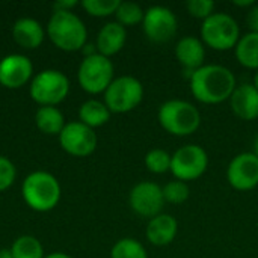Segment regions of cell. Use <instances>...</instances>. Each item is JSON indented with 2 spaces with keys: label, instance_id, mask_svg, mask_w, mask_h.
<instances>
[{
  "label": "cell",
  "instance_id": "cell-32",
  "mask_svg": "<svg viewBox=\"0 0 258 258\" xmlns=\"http://www.w3.org/2000/svg\"><path fill=\"white\" fill-rule=\"evenodd\" d=\"M74 6H77L76 0H60V2H56L53 5L54 11H71Z\"/></svg>",
  "mask_w": 258,
  "mask_h": 258
},
{
  "label": "cell",
  "instance_id": "cell-28",
  "mask_svg": "<svg viewBox=\"0 0 258 258\" xmlns=\"http://www.w3.org/2000/svg\"><path fill=\"white\" fill-rule=\"evenodd\" d=\"M119 0H83V9L92 17H109L116 12Z\"/></svg>",
  "mask_w": 258,
  "mask_h": 258
},
{
  "label": "cell",
  "instance_id": "cell-29",
  "mask_svg": "<svg viewBox=\"0 0 258 258\" xmlns=\"http://www.w3.org/2000/svg\"><path fill=\"white\" fill-rule=\"evenodd\" d=\"M215 2L213 0H189L186 3V9L187 12L194 17V18H200V20H207L212 14H215Z\"/></svg>",
  "mask_w": 258,
  "mask_h": 258
},
{
  "label": "cell",
  "instance_id": "cell-34",
  "mask_svg": "<svg viewBox=\"0 0 258 258\" xmlns=\"http://www.w3.org/2000/svg\"><path fill=\"white\" fill-rule=\"evenodd\" d=\"M44 258H73L70 257L68 254H63V252H51V254H48L47 257Z\"/></svg>",
  "mask_w": 258,
  "mask_h": 258
},
{
  "label": "cell",
  "instance_id": "cell-15",
  "mask_svg": "<svg viewBox=\"0 0 258 258\" xmlns=\"http://www.w3.org/2000/svg\"><path fill=\"white\" fill-rule=\"evenodd\" d=\"M175 57L183 68V76L190 80L194 73L204 65L206 47L197 36H183L175 44Z\"/></svg>",
  "mask_w": 258,
  "mask_h": 258
},
{
  "label": "cell",
  "instance_id": "cell-17",
  "mask_svg": "<svg viewBox=\"0 0 258 258\" xmlns=\"http://www.w3.org/2000/svg\"><path fill=\"white\" fill-rule=\"evenodd\" d=\"M177 233V219L168 213H160L150 219L145 230V237L153 246H168L175 240Z\"/></svg>",
  "mask_w": 258,
  "mask_h": 258
},
{
  "label": "cell",
  "instance_id": "cell-36",
  "mask_svg": "<svg viewBox=\"0 0 258 258\" xmlns=\"http://www.w3.org/2000/svg\"><path fill=\"white\" fill-rule=\"evenodd\" d=\"M252 153L258 157V136L255 138V141H254V151H252Z\"/></svg>",
  "mask_w": 258,
  "mask_h": 258
},
{
  "label": "cell",
  "instance_id": "cell-14",
  "mask_svg": "<svg viewBox=\"0 0 258 258\" xmlns=\"http://www.w3.org/2000/svg\"><path fill=\"white\" fill-rule=\"evenodd\" d=\"M33 73V65L27 56L8 54L0 60V85L8 89H18L26 85Z\"/></svg>",
  "mask_w": 258,
  "mask_h": 258
},
{
  "label": "cell",
  "instance_id": "cell-1",
  "mask_svg": "<svg viewBox=\"0 0 258 258\" xmlns=\"http://www.w3.org/2000/svg\"><path fill=\"white\" fill-rule=\"evenodd\" d=\"M189 85L194 98L203 104H221L230 100L237 88L233 71L218 63L198 68L190 77Z\"/></svg>",
  "mask_w": 258,
  "mask_h": 258
},
{
  "label": "cell",
  "instance_id": "cell-24",
  "mask_svg": "<svg viewBox=\"0 0 258 258\" xmlns=\"http://www.w3.org/2000/svg\"><path fill=\"white\" fill-rule=\"evenodd\" d=\"M110 258H148V254L141 242L132 237H124L112 246Z\"/></svg>",
  "mask_w": 258,
  "mask_h": 258
},
{
  "label": "cell",
  "instance_id": "cell-12",
  "mask_svg": "<svg viewBox=\"0 0 258 258\" xmlns=\"http://www.w3.org/2000/svg\"><path fill=\"white\" fill-rule=\"evenodd\" d=\"M132 210L142 218H154L162 213L165 206L163 190L157 183L141 181L133 186L128 195Z\"/></svg>",
  "mask_w": 258,
  "mask_h": 258
},
{
  "label": "cell",
  "instance_id": "cell-13",
  "mask_svg": "<svg viewBox=\"0 0 258 258\" xmlns=\"http://www.w3.org/2000/svg\"><path fill=\"white\" fill-rule=\"evenodd\" d=\"M228 184L239 190L248 192L258 186V157L251 151L240 153L231 159L227 168Z\"/></svg>",
  "mask_w": 258,
  "mask_h": 258
},
{
  "label": "cell",
  "instance_id": "cell-25",
  "mask_svg": "<svg viewBox=\"0 0 258 258\" xmlns=\"http://www.w3.org/2000/svg\"><path fill=\"white\" fill-rule=\"evenodd\" d=\"M171 162H172V154H169L166 150H162V148L150 150L144 159L145 168L150 172L159 174V175L171 172Z\"/></svg>",
  "mask_w": 258,
  "mask_h": 258
},
{
  "label": "cell",
  "instance_id": "cell-22",
  "mask_svg": "<svg viewBox=\"0 0 258 258\" xmlns=\"http://www.w3.org/2000/svg\"><path fill=\"white\" fill-rule=\"evenodd\" d=\"M36 127L45 135H60L65 127V119L62 112L54 106H42L35 113Z\"/></svg>",
  "mask_w": 258,
  "mask_h": 258
},
{
  "label": "cell",
  "instance_id": "cell-20",
  "mask_svg": "<svg viewBox=\"0 0 258 258\" xmlns=\"http://www.w3.org/2000/svg\"><path fill=\"white\" fill-rule=\"evenodd\" d=\"M234 51L236 59L242 67L258 71V33L248 32L242 35Z\"/></svg>",
  "mask_w": 258,
  "mask_h": 258
},
{
  "label": "cell",
  "instance_id": "cell-27",
  "mask_svg": "<svg viewBox=\"0 0 258 258\" xmlns=\"http://www.w3.org/2000/svg\"><path fill=\"white\" fill-rule=\"evenodd\" d=\"M162 190H163L165 203H169L174 206H180V204L186 203L189 198V194H190L187 183L180 181V180H174V181L166 183L162 187Z\"/></svg>",
  "mask_w": 258,
  "mask_h": 258
},
{
  "label": "cell",
  "instance_id": "cell-16",
  "mask_svg": "<svg viewBox=\"0 0 258 258\" xmlns=\"http://www.w3.org/2000/svg\"><path fill=\"white\" fill-rule=\"evenodd\" d=\"M228 101L237 118L243 121H254L258 118V89L252 83L237 85Z\"/></svg>",
  "mask_w": 258,
  "mask_h": 258
},
{
  "label": "cell",
  "instance_id": "cell-7",
  "mask_svg": "<svg viewBox=\"0 0 258 258\" xmlns=\"http://www.w3.org/2000/svg\"><path fill=\"white\" fill-rule=\"evenodd\" d=\"M70 92L68 77L57 70H44L38 73L32 82L29 94L35 103L42 106H54L62 103Z\"/></svg>",
  "mask_w": 258,
  "mask_h": 258
},
{
  "label": "cell",
  "instance_id": "cell-2",
  "mask_svg": "<svg viewBox=\"0 0 258 258\" xmlns=\"http://www.w3.org/2000/svg\"><path fill=\"white\" fill-rule=\"evenodd\" d=\"M157 119L162 128L178 138L194 135L201 125V113L198 107L186 100H168L157 112Z\"/></svg>",
  "mask_w": 258,
  "mask_h": 258
},
{
  "label": "cell",
  "instance_id": "cell-26",
  "mask_svg": "<svg viewBox=\"0 0 258 258\" xmlns=\"http://www.w3.org/2000/svg\"><path fill=\"white\" fill-rule=\"evenodd\" d=\"M144 14L145 11L135 2H121L115 17L116 23H119L124 27H132L144 21Z\"/></svg>",
  "mask_w": 258,
  "mask_h": 258
},
{
  "label": "cell",
  "instance_id": "cell-5",
  "mask_svg": "<svg viewBox=\"0 0 258 258\" xmlns=\"http://www.w3.org/2000/svg\"><path fill=\"white\" fill-rule=\"evenodd\" d=\"M240 36L239 23L225 12H215L201 24V41L216 51L234 48Z\"/></svg>",
  "mask_w": 258,
  "mask_h": 258
},
{
  "label": "cell",
  "instance_id": "cell-23",
  "mask_svg": "<svg viewBox=\"0 0 258 258\" xmlns=\"http://www.w3.org/2000/svg\"><path fill=\"white\" fill-rule=\"evenodd\" d=\"M14 258H44L41 242L33 236H20L11 246Z\"/></svg>",
  "mask_w": 258,
  "mask_h": 258
},
{
  "label": "cell",
  "instance_id": "cell-9",
  "mask_svg": "<svg viewBox=\"0 0 258 258\" xmlns=\"http://www.w3.org/2000/svg\"><path fill=\"white\" fill-rule=\"evenodd\" d=\"M209 168L207 151L195 144H187L180 147L172 154L171 174L180 181H194L206 174Z\"/></svg>",
  "mask_w": 258,
  "mask_h": 258
},
{
  "label": "cell",
  "instance_id": "cell-4",
  "mask_svg": "<svg viewBox=\"0 0 258 258\" xmlns=\"http://www.w3.org/2000/svg\"><path fill=\"white\" fill-rule=\"evenodd\" d=\"M26 204L35 212H50L60 200V184L54 175L36 171L29 174L21 186Z\"/></svg>",
  "mask_w": 258,
  "mask_h": 258
},
{
  "label": "cell",
  "instance_id": "cell-37",
  "mask_svg": "<svg viewBox=\"0 0 258 258\" xmlns=\"http://www.w3.org/2000/svg\"><path fill=\"white\" fill-rule=\"evenodd\" d=\"M252 85H254V86L258 89V71L255 73V76H254V82H252Z\"/></svg>",
  "mask_w": 258,
  "mask_h": 258
},
{
  "label": "cell",
  "instance_id": "cell-31",
  "mask_svg": "<svg viewBox=\"0 0 258 258\" xmlns=\"http://www.w3.org/2000/svg\"><path fill=\"white\" fill-rule=\"evenodd\" d=\"M246 26L249 29V32L258 33V5L255 3L252 8L248 9L246 14Z\"/></svg>",
  "mask_w": 258,
  "mask_h": 258
},
{
  "label": "cell",
  "instance_id": "cell-19",
  "mask_svg": "<svg viewBox=\"0 0 258 258\" xmlns=\"http://www.w3.org/2000/svg\"><path fill=\"white\" fill-rule=\"evenodd\" d=\"M12 36L20 47L33 50L42 44L45 32L39 21L26 17V18H20L15 21L12 27Z\"/></svg>",
  "mask_w": 258,
  "mask_h": 258
},
{
  "label": "cell",
  "instance_id": "cell-21",
  "mask_svg": "<svg viewBox=\"0 0 258 258\" xmlns=\"http://www.w3.org/2000/svg\"><path fill=\"white\" fill-rule=\"evenodd\" d=\"M110 110L104 104V101L88 100L79 109V121L91 128H97L104 125L110 119Z\"/></svg>",
  "mask_w": 258,
  "mask_h": 258
},
{
  "label": "cell",
  "instance_id": "cell-6",
  "mask_svg": "<svg viewBox=\"0 0 258 258\" xmlns=\"http://www.w3.org/2000/svg\"><path fill=\"white\" fill-rule=\"evenodd\" d=\"M144 100V86L133 76L113 79L104 91V104L110 113H127L135 110Z\"/></svg>",
  "mask_w": 258,
  "mask_h": 258
},
{
  "label": "cell",
  "instance_id": "cell-18",
  "mask_svg": "<svg viewBox=\"0 0 258 258\" xmlns=\"http://www.w3.org/2000/svg\"><path fill=\"white\" fill-rule=\"evenodd\" d=\"M125 41H127V30L124 26H121L116 21L106 23L97 35V41H95L97 53L110 57L122 50Z\"/></svg>",
  "mask_w": 258,
  "mask_h": 258
},
{
  "label": "cell",
  "instance_id": "cell-35",
  "mask_svg": "<svg viewBox=\"0 0 258 258\" xmlns=\"http://www.w3.org/2000/svg\"><path fill=\"white\" fill-rule=\"evenodd\" d=\"M0 258H14L11 249H0Z\"/></svg>",
  "mask_w": 258,
  "mask_h": 258
},
{
  "label": "cell",
  "instance_id": "cell-33",
  "mask_svg": "<svg viewBox=\"0 0 258 258\" xmlns=\"http://www.w3.org/2000/svg\"><path fill=\"white\" fill-rule=\"evenodd\" d=\"M233 5L237 6V8H248L249 9V8H252L255 5V2H252V0H234Z\"/></svg>",
  "mask_w": 258,
  "mask_h": 258
},
{
  "label": "cell",
  "instance_id": "cell-3",
  "mask_svg": "<svg viewBox=\"0 0 258 258\" xmlns=\"http://www.w3.org/2000/svg\"><path fill=\"white\" fill-rule=\"evenodd\" d=\"M47 35L57 48L63 51H77L85 47L88 30L74 12L54 11L47 24Z\"/></svg>",
  "mask_w": 258,
  "mask_h": 258
},
{
  "label": "cell",
  "instance_id": "cell-11",
  "mask_svg": "<svg viewBox=\"0 0 258 258\" xmlns=\"http://www.w3.org/2000/svg\"><path fill=\"white\" fill-rule=\"evenodd\" d=\"M60 147L74 157H88L97 148V135L94 128L85 125L80 121L65 124L59 135Z\"/></svg>",
  "mask_w": 258,
  "mask_h": 258
},
{
  "label": "cell",
  "instance_id": "cell-10",
  "mask_svg": "<svg viewBox=\"0 0 258 258\" xmlns=\"http://www.w3.org/2000/svg\"><path fill=\"white\" fill-rule=\"evenodd\" d=\"M142 29L150 41L156 44H165L175 36L178 30V20L166 6H150L144 14Z\"/></svg>",
  "mask_w": 258,
  "mask_h": 258
},
{
  "label": "cell",
  "instance_id": "cell-8",
  "mask_svg": "<svg viewBox=\"0 0 258 258\" xmlns=\"http://www.w3.org/2000/svg\"><path fill=\"white\" fill-rule=\"evenodd\" d=\"M113 73L115 68L112 60L100 53H95L82 60L77 71V80L80 88L88 94H104L113 82Z\"/></svg>",
  "mask_w": 258,
  "mask_h": 258
},
{
  "label": "cell",
  "instance_id": "cell-30",
  "mask_svg": "<svg viewBox=\"0 0 258 258\" xmlns=\"http://www.w3.org/2000/svg\"><path fill=\"white\" fill-rule=\"evenodd\" d=\"M15 177H17V169L14 163L9 159L0 156V192L9 189L14 184Z\"/></svg>",
  "mask_w": 258,
  "mask_h": 258
}]
</instances>
